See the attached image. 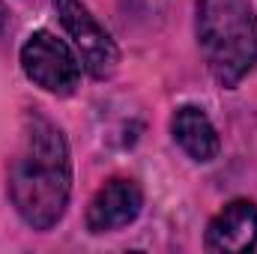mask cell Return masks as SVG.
Wrapping results in <instances>:
<instances>
[{
	"instance_id": "cell-6",
	"label": "cell",
	"mask_w": 257,
	"mask_h": 254,
	"mask_svg": "<svg viewBox=\"0 0 257 254\" xmlns=\"http://www.w3.org/2000/svg\"><path fill=\"white\" fill-rule=\"evenodd\" d=\"M206 251L242 254L257 245V203L230 200L209 224H206Z\"/></svg>"
},
{
	"instance_id": "cell-8",
	"label": "cell",
	"mask_w": 257,
	"mask_h": 254,
	"mask_svg": "<svg viewBox=\"0 0 257 254\" xmlns=\"http://www.w3.org/2000/svg\"><path fill=\"white\" fill-rule=\"evenodd\" d=\"M3 21H6V12H3V3H0V27H3Z\"/></svg>"
},
{
	"instance_id": "cell-5",
	"label": "cell",
	"mask_w": 257,
	"mask_h": 254,
	"mask_svg": "<svg viewBox=\"0 0 257 254\" xmlns=\"http://www.w3.org/2000/svg\"><path fill=\"white\" fill-rule=\"evenodd\" d=\"M144 191L135 180H111L96 191L87 206V230L90 233H111L132 224L141 215Z\"/></svg>"
},
{
	"instance_id": "cell-1",
	"label": "cell",
	"mask_w": 257,
	"mask_h": 254,
	"mask_svg": "<svg viewBox=\"0 0 257 254\" xmlns=\"http://www.w3.org/2000/svg\"><path fill=\"white\" fill-rule=\"evenodd\" d=\"M72 194V162L63 132L42 114H27L21 144L9 162V200L33 230H51Z\"/></svg>"
},
{
	"instance_id": "cell-3",
	"label": "cell",
	"mask_w": 257,
	"mask_h": 254,
	"mask_svg": "<svg viewBox=\"0 0 257 254\" xmlns=\"http://www.w3.org/2000/svg\"><path fill=\"white\" fill-rule=\"evenodd\" d=\"M21 69L36 87H42L54 96H69L81 78L78 57L51 30L30 33V39L21 48Z\"/></svg>"
},
{
	"instance_id": "cell-4",
	"label": "cell",
	"mask_w": 257,
	"mask_h": 254,
	"mask_svg": "<svg viewBox=\"0 0 257 254\" xmlns=\"http://www.w3.org/2000/svg\"><path fill=\"white\" fill-rule=\"evenodd\" d=\"M54 6H57V15L63 21L66 33L72 36V42L81 51L87 72L96 78H108L120 60V51H117L114 39L108 36V30L90 15V9L81 0H54Z\"/></svg>"
},
{
	"instance_id": "cell-2",
	"label": "cell",
	"mask_w": 257,
	"mask_h": 254,
	"mask_svg": "<svg viewBox=\"0 0 257 254\" xmlns=\"http://www.w3.org/2000/svg\"><path fill=\"white\" fill-rule=\"evenodd\" d=\"M197 45L212 78L236 87L257 66V15L248 0H197Z\"/></svg>"
},
{
	"instance_id": "cell-7",
	"label": "cell",
	"mask_w": 257,
	"mask_h": 254,
	"mask_svg": "<svg viewBox=\"0 0 257 254\" xmlns=\"http://www.w3.org/2000/svg\"><path fill=\"white\" fill-rule=\"evenodd\" d=\"M171 132H174V141L192 156L194 162L206 165L218 156V135L215 126L209 123V117L197 108V105H183L177 108L174 120H171Z\"/></svg>"
}]
</instances>
